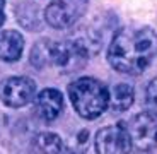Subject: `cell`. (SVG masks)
Here are the masks:
<instances>
[{"label": "cell", "mask_w": 157, "mask_h": 154, "mask_svg": "<svg viewBox=\"0 0 157 154\" xmlns=\"http://www.w3.org/2000/svg\"><path fill=\"white\" fill-rule=\"evenodd\" d=\"M24 51V38L16 29L0 31V60L17 62Z\"/></svg>", "instance_id": "cell-9"}, {"label": "cell", "mask_w": 157, "mask_h": 154, "mask_svg": "<svg viewBox=\"0 0 157 154\" xmlns=\"http://www.w3.org/2000/svg\"><path fill=\"white\" fill-rule=\"evenodd\" d=\"M34 106L39 118L46 123H51L63 113V94L55 87H44L34 96Z\"/></svg>", "instance_id": "cell-8"}, {"label": "cell", "mask_w": 157, "mask_h": 154, "mask_svg": "<svg viewBox=\"0 0 157 154\" xmlns=\"http://www.w3.org/2000/svg\"><path fill=\"white\" fill-rule=\"evenodd\" d=\"M5 21V0H0V26Z\"/></svg>", "instance_id": "cell-13"}, {"label": "cell", "mask_w": 157, "mask_h": 154, "mask_svg": "<svg viewBox=\"0 0 157 154\" xmlns=\"http://www.w3.org/2000/svg\"><path fill=\"white\" fill-rule=\"evenodd\" d=\"M89 53L90 50L80 38L67 41L41 40L33 46L29 60L36 69L53 65L62 70H75V69L82 67Z\"/></svg>", "instance_id": "cell-2"}, {"label": "cell", "mask_w": 157, "mask_h": 154, "mask_svg": "<svg viewBox=\"0 0 157 154\" xmlns=\"http://www.w3.org/2000/svg\"><path fill=\"white\" fill-rule=\"evenodd\" d=\"M75 113L84 120H96L109 108V89L96 77H80L67 87Z\"/></svg>", "instance_id": "cell-3"}, {"label": "cell", "mask_w": 157, "mask_h": 154, "mask_svg": "<svg viewBox=\"0 0 157 154\" xmlns=\"http://www.w3.org/2000/svg\"><path fill=\"white\" fill-rule=\"evenodd\" d=\"M33 151L56 154V152H65L67 149H65V144L60 139V135L53 134V132H41L33 140Z\"/></svg>", "instance_id": "cell-11"}, {"label": "cell", "mask_w": 157, "mask_h": 154, "mask_svg": "<svg viewBox=\"0 0 157 154\" xmlns=\"http://www.w3.org/2000/svg\"><path fill=\"white\" fill-rule=\"evenodd\" d=\"M89 0H51L44 10V21L55 29L74 26L86 14Z\"/></svg>", "instance_id": "cell-5"}, {"label": "cell", "mask_w": 157, "mask_h": 154, "mask_svg": "<svg viewBox=\"0 0 157 154\" xmlns=\"http://www.w3.org/2000/svg\"><path fill=\"white\" fill-rule=\"evenodd\" d=\"M36 84L24 75H12L0 82V101L9 108H22L34 99Z\"/></svg>", "instance_id": "cell-7"}, {"label": "cell", "mask_w": 157, "mask_h": 154, "mask_svg": "<svg viewBox=\"0 0 157 154\" xmlns=\"http://www.w3.org/2000/svg\"><path fill=\"white\" fill-rule=\"evenodd\" d=\"M145 99H147V103H149V106L157 111V77H154L149 82V86H147Z\"/></svg>", "instance_id": "cell-12"}, {"label": "cell", "mask_w": 157, "mask_h": 154, "mask_svg": "<svg viewBox=\"0 0 157 154\" xmlns=\"http://www.w3.org/2000/svg\"><path fill=\"white\" fill-rule=\"evenodd\" d=\"M157 57V33L152 28H123L113 36L106 60L125 75H140Z\"/></svg>", "instance_id": "cell-1"}, {"label": "cell", "mask_w": 157, "mask_h": 154, "mask_svg": "<svg viewBox=\"0 0 157 154\" xmlns=\"http://www.w3.org/2000/svg\"><path fill=\"white\" fill-rule=\"evenodd\" d=\"M132 147L138 151H154L157 147V111H140L126 123Z\"/></svg>", "instance_id": "cell-4"}, {"label": "cell", "mask_w": 157, "mask_h": 154, "mask_svg": "<svg viewBox=\"0 0 157 154\" xmlns=\"http://www.w3.org/2000/svg\"><path fill=\"white\" fill-rule=\"evenodd\" d=\"M94 149L99 154H125L132 151V140L126 123L102 127L94 135Z\"/></svg>", "instance_id": "cell-6"}, {"label": "cell", "mask_w": 157, "mask_h": 154, "mask_svg": "<svg viewBox=\"0 0 157 154\" xmlns=\"http://www.w3.org/2000/svg\"><path fill=\"white\" fill-rule=\"evenodd\" d=\"M135 101L133 87L126 82H120L109 91V108L108 110L114 113H123L126 111Z\"/></svg>", "instance_id": "cell-10"}]
</instances>
